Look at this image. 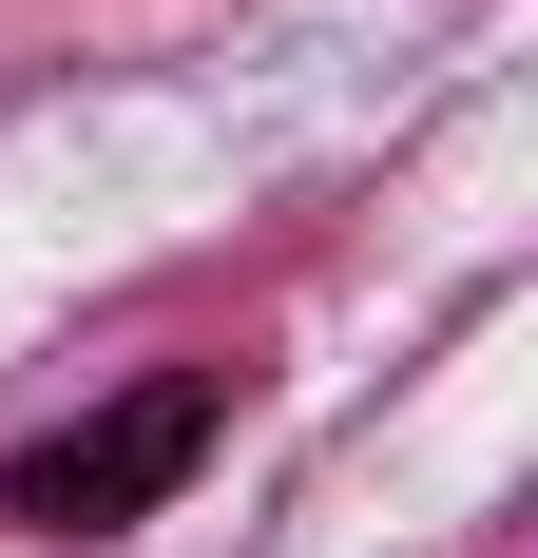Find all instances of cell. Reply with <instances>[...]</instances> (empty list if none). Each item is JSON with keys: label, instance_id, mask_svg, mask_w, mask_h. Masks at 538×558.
Here are the masks:
<instances>
[{"label": "cell", "instance_id": "obj_1", "mask_svg": "<svg viewBox=\"0 0 538 558\" xmlns=\"http://www.w3.org/2000/svg\"><path fill=\"white\" fill-rule=\"evenodd\" d=\"M212 424H231V386L212 366H135L115 404H77L58 444H20L0 462V520L20 539H115V520H155L193 462H212Z\"/></svg>", "mask_w": 538, "mask_h": 558}]
</instances>
